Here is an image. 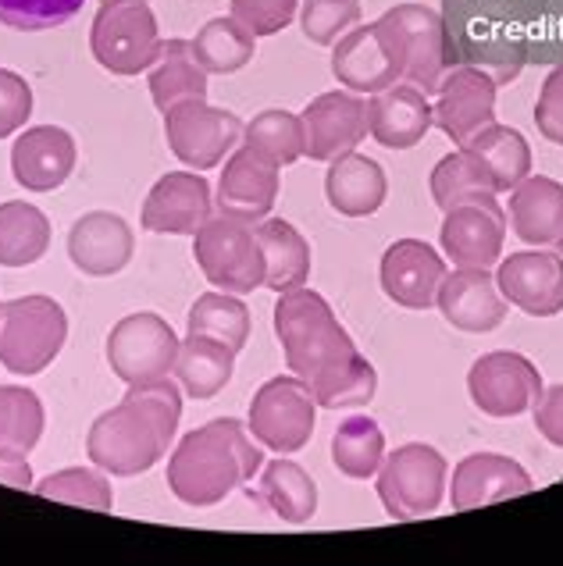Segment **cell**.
Segmentation results:
<instances>
[{
  "mask_svg": "<svg viewBox=\"0 0 563 566\" xmlns=\"http://www.w3.org/2000/svg\"><path fill=\"white\" fill-rule=\"evenodd\" d=\"M314 420H317V402L311 385L296 375H279L253 392L247 428L253 434V442L289 457V452H300L311 442Z\"/></svg>",
  "mask_w": 563,
  "mask_h": 566,
  "instance_id": "8",
  "label": "cell"
},
{
  "mask_svg": "<svg viewBox=\"0 0 563 566\" xmlns=\"http://www.w3.org/2000/svg\"><path fill=\"white\" fill-rule=\"evenodd\" d=\"M51 247V221L40 207L0 203V268H29Z\"/></svg>",
  "mask_w": 563,
  "mask_h": 566,
  "instance_id": "32",
  "label": "cell"
},
{
  "mask_svg": "<svg viewBox=\"0 0 563 566\" xmlns=\"http://www.w3.org/2000/svg\"><path fill=\"white\" fill-rule=\"evenodd\" d=\"M165 136L171 154L189 165L192 171L218 168L225 154H232L243 139V122L232 111L211 107L207 96L200 101H183L165 111Z\"/></svg>",
  "mask_w": 563,
  "mask_h": 566,
  "instance_id": "10",
  "label": "cell"
},
{
  "mask_svg": "<svg viewBox=\"0 0 563 566\" xmlns=\"http://www.w3.org/2000/svg\"><path fill=\"white\" fill-rule=\"evenodd\" d=\"M385 460V434L378 428L375 417L357 413L346 417L332 434V463L335 471L353 478V481H367L378 474V467Z\"/></svg>",
  "mask_w": 563,
  "mask_h": 566,
  "instance_id": "34",
  "label": "cell"
},
{
  "mask_svg": "<svg viewBox=\"0 0 563 566\" xmlns=\"http://www.w3.org/2000/svg\"><path fill=\"white\" fill-rule=\"evenodd\" d=\"M192 256H197L204 279L221 293L243 296L264 285V256L250 221H239L232 214H211L197 232Z\"/></svg>",
  "mask_w": 563,
  "mask_h": 566,
  "instance_id": "7",
  "label": "cell"
},
{
  "mask_svg": "<svg viewBox=\"0 0 563 566\" xmlns=\"http://www.w3.org/2000/svg\"><path fill=\"white\" fill-rule=\"evenodd\" d=\"M385 192H389V182H385V171L378 160L364 157L357 150L329 160L325 197L340 214H346V218L375 214V210L385 203Z\"/></svg>",
  "mask_w": 563,
  "mask_h": 566,
  "instance_id": "27",
  "label": "cell"
},
{
  "mask_svg": "<svg viewBox=\"0 0 563 566\" xmlns=\"http://www.w3.org/2000/svg\"><path fill=\"white\" fill-rule=\"evenodd\" d=\"M32 115V90L29 83L11 69H0V139H8L11 133L29 122Z\"/></svg>",
  "mask_w": 563,
  "mask_h": 566,
  "instance_id": "44",
  "label": "cell"
},
{
  "mask_svg": "<svg viewBox=\"0 0 563 566\" xmlns=\"http://www.w3.org/2000/svg\"><path fill=\"white\" fill-rule=\"evenodd\" d=\"M86 0H0V25L19 32H46L72 22Z\"/></svg>",
  "mask_w": 563,
  "mask_h": 566,
  "instance_id": "42",
  "label": "cell"
},
{
  "mask_svg": "<svg viewBox=\"0 0 563 566\" xmlns=\"http://www.w3.org/2000/svg\"><path fill=\"white\" fill-rule=\"evenodd\" d=\"M431 125H436V115H431L428 93L410 83H393L367 101V133L389 150L417 147Z\"/></svg>",
  "mask_w": 563,
  "mask_h": 566,
  "instance_id": "25",
  "label": "cell"
},
{
  "mask_svg": "<svg viewBox=\"0 0 563 566\" xmlns=\"http://www.w3.org/2000/svg\"><path fill=\"white\" fill-rule=\"evenodd\" d=\"M496 285L510 306L528 317H556L563 311V253L524 250L500 261Z\"/></svg>",
  "mask_w": 563,
  "mask_h": 566,
  "instance_id": "17",
  "label": "cell"
},
{
  "mask_svg": "<svg viewBox=\"0 0 563 566\" xmlns=\"http://www.w3.org/2000/svg\"><path fill=\"white\" fill-rule=\"evenodd\" d=\"M160 32L147 0H101L90 25V51L111 75L150 72L160 54Z\"/></svg>",
  "mask_w": 563,
  "mask_h": 566,
  "instance_id": "5",
  "label": "cell"
},
{
  "mask_svg": "<svg viewBox=\"0 0 563 566\" xmlns=\"http://www.w3.org/2000/svg\"><path fill=\"white\" fill-rule=\"evenodd\" d=\"M361 22V0H303L300 25L303 36L317 46H335L346 29Z\"/></svg>",
  "mask_w": 563,
  "mask_h": 566,
  "instance_id": "41",
  "label": "cell"
},
{
  "mask_svg": "<svg viewBox=\"0 0 563 566\" xmlns=\"http://www.w3.org/2000/svg\"><path fill=\"white\" fill-rule=\"evenodd\" d=\"M532 489V474L518 460L500 457V452H471L468 460L457 463L449 499H453L457 513H468L489 503H503V499L528 495Z\"/></svg>",
  "mask_w": 563,
  "mask_h": 566,
  "instance_id": "22",
  "label": "cell"
},
{
  "mask_svg": "<svg viewBox=\"0 0 563 566\" xmlns=\"http://www.w3.org/2000/svg\"><path fill=\"white\" fill-rule=\"evenodd\" d=\"M449 463L439 449L425 442L399 446L378 467V499L393 521H417L431 516L446 499Z\"/></svg>",
  "mask_w": 563,
  "mask_h": 566,
  "instance_id": "6",
  "label": "cell"
},
{
  "mask_svg": "<svg viewBox=\"0 0 563 566\" xmlns=\"http://www.w3.org/2000/svg\"><path fill=\"white\" fill-rule=\"evenodd\" d=\"M46 424L40 396L25 385H0V452L29 457Z\"/></svg>",
  "mask_w": 563,
  "mask_h": 566,
  "instance_id": "36",
  "label": "cell"
},
{
  "mask_svg": "<svg viewBox=\"0 0 563 566\" xmlns=\"http://www.w3.org/2000/svg\"><path fill=\"white\" fill-rule=\"evenodd\" d=\"M192 43V57L200 61V69L207 75H232L239 69H247L253 61V51H257V36L243 25L236 22L232 14L229 19H211Z\"/></svg>",
  "mask_w": 563,
  "mask_h": 566,
  "instance_id": "33",
  "label": "cell"
},
{
  "mask_svg": "<svg viewBox=\"0 0 563 566\" xmlns=\"http://www.w3.org/2000/svg\"><path fill=\"white\" fill-rule=\"evenodd\" d=\"M0 481L11 484V489H32V471L25 457H8L0 452Z\"/></svg>",
  "mask_w": 563,
  "mask_h": 566,
  "instance_id": "47",
  "label": "cell"
},
{
  "mask_svg": "<svg viewBox=\"0 0 563 566\" xmlns=\"http://www.w3.org/2000/svg\"><path fill=\"white\" fill-rule=\"evenodd\" d=\"M69 338L64 306L51 296H19L0 303V364L11 375H40Z\"/></svg>",
  "mask_w": 563,
  "mask_h": 566,
  "instance_id": "4",
  "label": "cell"
},
{
  "mask_svg": "<svg viewBox=\"0 0 563 566\" xmlns=\"http://www.w3.org/2000/svg\"><path fill=\"white\" fill-rule=\"evenodd\" d=\"M257 242H261V256H264V285L271 293H293V289L307 285L311 279V247L293 224L282 218H268L261 221Z\"/></svg>",
  "mask_w": 563,
  "mask_h": 566,
  "instance_id": "29",
  "label": "cell"
},
{
  "mask_svg": "<svg viewBox=\"0 0 563 566\" xmlns=\"http://www.w3.org/2000/svg\"><path fill=\"white\" fill-rule=\"evenodd\" d=\"M500 197L496 192V179L492 171L486 168V160H481L475 150L460 147L457 154L442 157L436 171H431V197H436V207L449 210L471 197Z\"/></svg>",
  "mask_w": 563,
  "mask_h": 566,
  "instance_id": "38",
  "label": "cell"
},
{
  "mask_svg": "<svg viewBox=\"0 0 563 566\" xmlns=\"http://www.w3.org/2000/svg\"><path fill=\"white\" fill-rule=\"evenodd\" d=\"M542 375L539 367L513 349H496L478 357L468 375V392L475 407L489 417H521L542 399Z\"/></svg>",
  "mask_w": 563,
  "mask_h": 566,
  "instance_id": "12",
  "label": "cell"
},
{
  "mask_svg": "<svg viewBox=\"0 0 563 566\" xmlns=\"http://www.w3.org/2000/svg\"><path fill=\"white\" fill-rule=\"evenodd\" d=\"M243 147L285 168L303 157V122L279 107L261 111L250 125H243Z\"/></svg>",
  "mask_w": 563,
  "mask_h": 566,
  "instance_id": "39",
  "label": "cell"
},
{
  "mask_svg": "<svg viewBox=\"0 0 563 566\" xmlns=\"http://www.w3.org/2000/svg\"><path fill=\"white\" fill-rule=\"evenodd\" d=\"M535 125L539 133L563 147V64L545 75V83L539 90V104H535Z\"/></svg>",
  "mask_w": 563,
  "mask_h": 566,
  "instance_id": "45",
  "label": "cell"
},
{
  "mask_svg": "<svg viewBox=\"0 0 563 566\" xmlns=\"http://www.w3.org/2000/svg\"><path fill=\"white\" fill-rule=\"evenodd\" d=\"M303 122V157L311 160H335L361 147L367 136V101L361 93L332 90L321 93L300 115Z\"/></svg>",
  "mask_w": 563,
  "mask_h": 566,
  "instance_id": "16",
  "label": "cell"
},
{
  "mask_svg": "<svg viewBox=\"0 0 563 566\" xmlns=\"http://www.w3.org/2000/svg\"><path fill=\"white\" fill-rule=\"evenodd\" d=\"M279 200V165L261 154L239 147L225 160V175L218 182V210L239 221H264Z\"/></svg>",
  "mask_w": 563,
  "mask_h": 566,
  "instance_id": "24",
  "label": "cell"
},
{
  "mask_svg": "<svg viewBox=\"0 0 563 566\" xmlns=\"http://www.w3.org/2000/svg\"><path fill=\"white\" fill-rule=\"evenodd\" d=\"M136 253V235L125 218L111 210H90L69 232V256L72 264L90 274V279H111L118 274Z\"/></svg>",
  "mask_w": 563,
  "mask_h": 566,
  "instance_id": "23",
  "label": "cell"
},
{
  "mask_svg": "<svg viewBox=\"0 0 563 566\" xmlns=\"http://www.w3.org/2000/svg\"><path fill=\"white\" fill-rule=\"evenodd\" d=\"M446 261L421 239H399L382 256V289L396 306L428 311L436 306Z\"/></svg>",
  "mask_w": 563,
  "mask_h": 566,
  "instance_id": "19",
  "label": "cell"
},
{
  "mask_svg": "<svg viewBox=\"0 0 563 566\" xmlns=\"http://www.w3.org/2000/svg\"><path fill=\"white\" fill-rule=\"evenodd\" d=\"M275 335L285 353L289 375H296L317 392L346 367L361 364L364 357L353 346L350 332L332 314L329 300L314 289L300 285L293 293H282L275 303Z\"/></svg>",
  "mask_w": 563,
  "mask_h": 566,
  "instance_id": "3",
  "label": "cell"
},
{
  "mask_svg": "<svg viewBox=\"0 0 563 566\" xmlns=\"http://www.w3.org/2000/svg\"><path fill=\"white\" fill-rule=\"evenodd\" d=\"M183 420V385L171 378L128 385L118 407L93 420L86 434V457L93 467L115 478L147 474L168 457Z\"/></svg>",
  "mask_w": 563,
  "mask_h": 566,
  "instance_id": "1",
  "label": "cell"
},
{
  "mask_svg": "<svg viewBox=\"0 0 563 566\" xmlns=\"http://www.w3.org/2000/svg\"><path fill=\"white\" fill-rule=\"evenodd\" d=\"M186 332L215 338V343H225L239 353L250 338V311H247V303L232 293H204L189 306Z\"/></svg>",
  "mask_w": 563,
  "mask_h": 566,
  "instance_id": "37",
  "label": "cell"
},
{
  "mask_svg": "<svg viewBox=\"0 0 563 566\" xmlns=\"http://www.w3.org/2000/svg\"><path fill=\"white\" fill-rule=\"evenodd\" d=\"M431 115L453 147H468L481 128L496 122V78L471 64L449 69L436 90Z\"/></svg>",
  "mask_w": 563,
  "mask_h": 566,
  "instance_id": "14",
  "label": "cell"
},
{
  "mask_svg": "<svg viewBox=\"0 0 563 566\" xmlns=\"http://www.w3.org/2000/svg\"><path fill=\"white\" fill-rule=\"evenodd\" d=\"M75 139L61 125H32L11 147V175L29 192H54L75 171Z\"/></svg>",
  "mask_w": 563,
  "mask_h": 566,
  "instance_id": "21",
  "label": "cell"
},
{
  "mask_svg": "<svg viewBox=\"0 0 563 566\" xmlns=\"http://www.w3.org/2000/svg\"><path fill=\"white\" fill-rule=\"evenodd\" d=\"M250 499L285 524H307L317 513V484L296 460H268Z\"/></svg>",
  "mask_w": 563,
  "mask_h": 566,
  "instance_id": "28",
  "label": "cell"
},
{
  "mask_svg": "<svg viewBox=\"0 0 563 566\" xmlns=\"http://www.w3.org/2000/svg\"><path fill=\"white\" fill-rule=\"evenodd\" d=\"M32 492L43 499H54V503L83 506V510H96V513L115 510V492H111V481L104 478L101 467H96V471H90V467H69V471L43 478Z\"/></svg>",
  "mask_w": 563,
  "mask_h": 566,
  "instance_id": "40",
  "label": "cell"
},
{
  "mask_svg": "<svg viewBox=\"0 0 563 566\" xmlns=\"http://www.w3.org/2000/svg\"><path fill=\"white\" fill-rule=\"evenodd\" d=\"M300 8V0H232V19L243 22L253 36H275Z\"/></svg>",
  "mask_w": 563,
  "mask_h": 566,
  "instance_id": "43",
  "label": "cell"
},
{
  "mask_svg": "<svg viewBox=\"0 0 563 566\" xmlns=\"http://www.w3.org/2000/svg\"><path fill=\"white\" fill-rule=\"evenodd\" d=\"M332 75L350 93H382L404 78V64H399L396 43L382 22L361 25L346 32L332 51Z\"/></svg>",
  "mask_w": 563,
  "mask_h": 566,
  "instance_id": "15",
  "label": "cell"
},
{
  "mask_svg": "<svg viewBox=\"0 0 563 566\" xmlns=\"http://www.w3.org/2000/svg\"><path fill=\"white\" fill-rule=\"evenodd\" d=\"M378 22L396 43V54H399V64H404L407 83L425 93H436L442 75L453 69L442 14L425 4H396L385 11Z\"/></svg>",
  "mask_w": 563,
  "mask_h": 566,
  "instance_id": "9",
  "label": "cell"
},
{
  "mask_svg": "<svg viewBox=\"0 0 563 566\" xmlns=\"http://www.w3.org/2000/svg\"><path fill=\"white\" fill-rule=\"evenodd\" d=\"M510 229L528 247L563 253V186L550 175H528L513 186Z\"/></svg>",
  "mask_w": 563,
  "mask_h": 566,
  "instance_id": "26",
  "label": "cell"
},
{
  "mask_svg": "<svg viewBox=\"0 0 563 566\" xmlns=\"http://www.w3.org/2000/svg\"><path fill=\"white\" fill-rule=\"evenodd\" d=\"M264 467V452L253 446L243 420L218 417L189 431L168 457V489L186 506H218Z\"/></svg>",
  "mask_w": 563,
  "mask_h": 566,
  "instance_id": "2",
  "label": "cell"
},
{
  "mask_svg": "<svg viewBox=\"0 0 563 566\" xmlns=\"http://www.w3.org/2000/svg\"><path fill=\"white\" fill-rule=\"evenodd\" d=\"M179 335L157 314H128L107 335V364L125 381H154L168 378L179 357Z\"/></svg>",
  "mask_w": 563,
  "mask_h": 566,
  "instance_id": "11",
  "label": "cell"
},
{
  "mask_svg": "<svg viewBox=\"0 0 563 566\" xmlns=\"http://www.w3.org/2000/svg\"><path fill=\"white\" fill-rule=\"evenodd\" d=\"M468 150H475L486 168L496 179V192H510L518 182H524L532 175V147L518 128L492 122L468 143Z\"/></svg>",
  "mask_w": 563,
  "mask_h": 566,
  "instance_id": "35",
  "label": "cell"
},
{
  "mask_svg": "<svg viewBox=\"0 0 563 566\" xmlns=\"http://www.w3.org/2000/svg\"><path fill=\"white\" fill-rule=\"evenodd\" d=\"M150 96L154 107L165 115L175 104L183 101H200L207 96V72L200 69V61L192 57V43L189 40H165L160 43V54L150 64Z\"/></svg>",
  "mask_w": 563,
  "mask_h": 566,
  "instance_id": "30",
  "label": "cell"
},
{
  "mask_svg": "<svg viewBox=\"0 0 563 566\" xmlns=\"http://www.w3.org/2000/svg\"><path fill=\"white\" fill-rule=\"evenodd\" d=\"M439 242L457 268H492L507 242V210L492 197H471L446 210Z\"/></svg>",
  "mask_w": 563,
  "mask_h": 566,
  "instance_id": "13",
  "label": "cell"
},
{
  "mask_svg": "<svg viewBox=\"0 0 563 566\" xmlns=\"http://www.w3.org/2000/svg\"><path fill=\"white\" fill-rule=\"evenodd\" d=\"M232 370H236V349L204 335H189L179 346V357H175V378H179L183 392L200 402L215 399L232 381Z\"/></svg>",
  "mask_w": 563,
  "mask_h": 566,
  "instance_id": "31",
  "label": "cell"
},
{
  "mask_svg": "<svg viewBox=\"0 0 563 566\" xmlns=\"http://www.w3.org/2000/svg\"><path fill=\"white\" fill-rule=\"evenodd\" d=\"M439 311L453 328L486 335L496 332L507 317V300L496 285V274L489 268H457L453 274L446 271V279L439 285Z\"/></svg>",
  "mask_w": 563,
  "mask_h": 566,
  "instance_id": "20",
  "label": "cell"
},
{
  "mask_svg": "<svg viewBox=\"0 0 563 566\" xmlns=\"http://www.w3.org/2000/svg\"><path fill=\"white\" fill-rule=\"evenodd\" d=\"M211 186L197 171H168L147 192L143 203V229L157 235H197L211 218Z\"/></svg>",
  "mask_w": 563,
  "mask_h": 566,
  "instance_id": "18",
  "label": "cell"
},
{
  "mask_svg": "<svg viewBox=\"0 0 563 566\" xmlns=\"http://www.w3.org/2000/svg\"><path fill=\"white\" fill-rule=\"evenodd\" d=\"M532 410H535V428L542 431V439L563 449V385L542 388V399Z\"/></svg>",
  "mask_w": 563,
  "mask_h": 566,
  "instance_id": "46",
  "label": "cell"
}]
</instances>
